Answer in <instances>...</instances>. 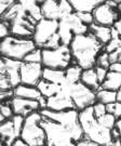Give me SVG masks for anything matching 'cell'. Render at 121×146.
<instances>
[{"label":"cell","mask_w":121,"mask_h":146,"mask_svg":"<svg viewBox=\"0 0 121 146\" xmlns=\"http://www.w3.org/2000/svg\"><path fill=\"white\" fill-rule=\"evenodd\" d=\"M84 86L93 90L95 93L101 89V84L97 78V75L95 72V68H90V69H84L81 75V80H80Z\"/></svg>","instance_id":"21"},{"label":"cell","mask_w":121,"mask_h":146,"mask_svg":"<svg viewBox=\"0 0 121 146\" xmlns=\"http://www.w3.org/2000/svg\"><path fill=\"white\" fill-rule=\"evenodd\" d=\"M99 121H100V123L104 128L106 129H108V130H112L114 128H116V123H117V119L116 117L114 115H111V114H105L104 116H102L101 118H99Z\"/></svg>","instance_id":"29"},{"label":"cell","mask_w":121,"mask_h":146,"mask_svg":"<svg viewBox=\"0 0 121 146\" xmlns=\"http://www.w3.org/2000/svg\"><path fill=\"white\" fill-rule=\"evenodd\" d=\"M79 122L85 140L101 146H112L114 140L111 136V130H108L101 125L94 115L93 106L80 110Z\"/></svg>","instance_id":"3"},{"label":"cell","mask_w":121,"mask_h":146,"mask_svg":"<svg viewBox=\"0 0 121 146\" xmlns=\"http://www.w3.org/2000/svg\"><path fill=\"white\" fill-rule=\"evenodd\" d=\"M41 13L43 19L60 22L65 16L74 13V10L67 0H47L41 1Z\"/></svg>","instance_id":"12"},{"label":"cell","mask_w":121,"mask_h":146,"mask_svg":"<svg viewBox=\"0 0 121 146\" xmlns=\"http://www.w3.org/2000/svg\"><path fill=\"white\" fill-rule=\"evenodd\" d=\"M69 48L74 63L83 70L94 68L100 54L104 51V46L91 33L76 36Z\"/></svg>","instance_id":"2"},{"label":"cell","mask_w":121,"mask_h":146,"mask_svg":"<svg viewBox=\"0 0 121 146\" xmlns=\"http://www.w3.org/2000/svg\"><path fill=\"white\" fill-rule=\"evenodd\" d=\"M109 70H110V72H115V73L121 74V62H117V63L111 64L110 67H109Z\"/></svg>","instance_id":"40"},{"label":"cell","mask_w":121,"mask_h":146,"mask_svg":"<svg viewBox=\"0 0 121 146\" xmlns=\"http://www.w3.org/2000/svg\"><path fill=\"white\" fill-rule=\"evenodd\" d=\"M67 90L78 111L91 107L96 103V93L87 86H84L81 81L73 84H68Z\"/></svg>","instance_id":"10"},{"label":"cell","mask_w":121,"mask_h":146,"mask_svg":"<svg viewBox=\"0 0 121 146\" xmlns=\"http://www.w3.org/2000/svg\"><path fill=\"white\" fill-rule=\"evenodd\" d=\"M67 84H68L62 86L63 89L58 94L47 99L46 110H53V111H64V110H76L74 102H73V100H71L68 93Z\"/></svg>","instance_id":"15"},{"label":"cell","mask_w":121,"mask_h":146,"mask_svg":"<svg viewBox=\"0 0 121 146\" xmlns=\"http://www.w3.org/2000/svg\"><path fill=\"white\" fill-rule=\"evenodd\" d=\"M112 146H121V137L118 139V140H116V141H114Z\"/></svg>","instance_id":"43"},{"label":"cell","mask_w":121,"mask_h":146,"mask_svg":"<svg viewBox=\"0 0 121 146\" xmlns=\"http://www.w3.org/2000/svg\"><path fill=\"white\" fill-rule=\"evenodd\" d=\"M14 98H15V95H14V90L0 91V100H1V103H8V102H11Z\"/></svg>","instance_id":"37"},{"label":"cell","mask_w":121,"mask_h":146,"mask_svg":"<svg viewBox=\"0 0 121 146\" xmlns=\"http://www.w3.org/2000/svg\"><path fill=\"white\" fill-rule=\"evenodd\" d=\"M117 11H118V13H119V15H120V17H121V1L119 2L118 7H117Z\"/></svg>","instance_id":"44"},{"label":"cell","mask_w":121,"mask_h":146,"mask_svg":"<svg viewBox=\"0 0 121 146\" xmlns=\"http://www.w3.org/2000/svg\"><path fill=\"white\" fill-rule=\"evenodd\" d=\"M37 88L40 91V93L42 94L43 98L49 99L51 96H54L55 94H58L63 89V87L60 86V84H53V82H50V81H47V80L42 79L41 81L39 82V84L37 86Z\"/></svg>","instance_id":"25"},{"label":"cell","mask_w":121,"mask_h":146,"mask_svg":"<svg viewBox=\"0 0 121 146\" xmlns=\"http://www.w3.org/2000/svg\"><path fill=\"white\" fill-rule=\"evenodd\" d=\"M23 62L27 63H41L42 64V49L36 48L34 51L27 55Z\"/></svg>","instance_id":"30"},{"label":"cell","mask_w":121,"mask_h":146,"mask_svg":"<svg viewBox=\"0 0 121 146\" xmlns=\"http://www.w3.org/2000/svg\"><path fill=\"white\" fill-rule=\"evenodd\" d=\"M73 64L74 58L68 46L42 50V65L44 68L66 70Z\"/></svg>","instance_id":"7"},{"label":"cell","mask_w":121,"mask_h":146,"mask_svg":"<svg viewBox=\"0 0 121 146\" xmlns=\"http://www.w3.org/2000/svg\"><path fill=\"white\" fill-rule=\"evenodd\" d=\"M22 62L1 56L0 60V91L14 90L21 84L20 68Z\"/></svg>","instance_id":"9"},{"label":"cell","mask_w":121,"mask_h":146,"mask_svg":"<svg viewBox=\"0 0 121 146\" xmlns=\"http://www.w3.org/2000/svg\"><path fill=\"white\" fill-rule=\"evenodd\" d=\"M9 36H11L10 23L1 20V22H0V38L2 40V39H5V38Z\"/></svg>","instance_id":"33"},{"label":"cell","mask_w":121,"mask_h":146,"mask_svg":"<svg viewBox=\"0 0 121 146\" xmlns=\"http://www.w3.org/2000/svg\"><path fill=\"white\" fill-rule=\"evenodd\" d=\"M93 110H94V115L95 117L99 119L102 116H104L105 114H107V110H106V105L100 102H96L93 105Z\"/></svg>","instance_id":"34"},{"label":"cell","mask_w":121,"mask_h":146,"mask_svg":"<svg viewBox=\"0 0 121 146\" xmlns=\"http://www.w3.org/2000/svg\"><path fill=\"white\" fill-rule=\"evenodd\" d=\"M111 28L116 31L117 34H118V36L120 37L121 39V17H119V20L114 24V26L111 27Z\"/></svg>","instance_id":"39"},{"label":"cell","mask_w":121,"mask_h":146,"mask_svg":"<svg viewBox=\"0 0 121 146\" xmlns=\"http://www.w3.org/2000/svg\"><path fill=\"white\" fill-rule=\"evenodd\" d=\"M41 127L46 132V146H77L84 140L77 110L53 111L40 110Z\"/></svg>","instance_id":"1"},{"label":"cell","mask_w":121,"mask_h":146,"mask_svg":"<svg viewBox=\"0 0 121 146\" xmlns=\"http://www.w3.org/2000/svg\"><path fill=\"white\" fill-rule=\"evenodd\" d=\"M11 146H28V145H27L26 143L23 141V140H21V139H17V140H16V141L14 142V143H13Z\"/></svg>","instance_id":"41"},{"label":"cell","mask_w":121,"mask_h":146,"mask_svg":"<svg viewBox=\"0 0 121 146\" xmlns=\"http://www.w3.org/2000/svg\"><path fill=\"white\" fill-rule=\"evenodd\" d=\"M78 16H79L80 21L88 27L94 24V17L92 13H78Z\"/></svg>","instance_id":"35"},{"label":"cell","mask_w":121,"mask_h":146,"mask_svg":"<svg viewBox=\"0 0 121 146\" xmlns=\"http://www.w3.org/2000/svg\"><path fill=\"white\" fill-rule=\"evenodd\" d=\"M25 118L19 115H14L11 119L1 122L0 125V135L1 142L5 146H11L14 142L21 137Z\"/></svg>","instance_id":"13"},{"label":"cell","mask_w":121,"mask_h":146,"mask_svg":"<svg viewBox=\"0 0 121 146\" xmlns=\"http://www.w3.org/2000/svg\"><path fill=\"white\" fill-rule=\"evenodd\" d=\"M37 21H35L32 16L24 10L22 5V10L13 21L10 22L11 35L20 38L32 39L35 28L37 25Z\"/></svg>","instance_id":"11"},{"label":"cell","mask_w":121,"mask_h":146,"mask_svg":"<svg viewBox=\"0 0 121 146\" xmlns=\"http://www.w3.org/2000/svg\"><path fill=\"white\" fill-rule=\"evenodd\" d=\"M43 65L41 63H27L22 62L20 68L21 84L37 87L43 79Z\"/></svg>","instance_id":"14"},{"label":"cell","mask_w":121,"mask_h":146,"mask_svg":"<svg viewBox=\"0 0 121 146\" xmlns=\"http://www.w3.org/2000/svg\"><path fill=\"white\" fill-rule=\"evenodd\" d=\"M102 0H69L75 13H93L102 3Z\"/></svg>","instance_id":"18"},{"label":"cell","mask_w":121,"mask_h":146,"mask_svg":"<svg viewBox=\"0 0 121 146\" xmlns=\"http://www.w3.org/2000/svg\"><path fill=\"white\" fill-rule=\"evenodd\" d=\"M96 102H100L105 105L111 104L117 102V92L114 91H108L101 88L96 92Z\"/></svg>","instance_id":"27"},{"label":"cell","mask_w":121,"mask_h":146,"mask_svg":"<svg viewBox=\"0 0 121 146\" xmlns=\"http://www.w3.org/2000/svg\"><path fill=\"white\" fill-rule=\"evenodd\" d=\"M37 48L32 39L20 38L15 36H9L2 39L0 42L1 56L23 62L29 53Z\"/></svg>","instance_id":"5"},{"label":"cell","mask_w":121,"mask_h":146,"mask_svg":"<svg viewBox=\"0 0 121 146\" xmlns=\"http://www.w3.org/2000/svg\"><path fill=\"white\" fill-rule=\"evenodd\" d=\"M95 72H96V75H97V78H99V81H100V84H102L104 82V80L106 79L107 77V74H108V69H106V68H103V67H100V66H95Z\"/></svg>","instance_id":"38"},{"label":"cell","mask_w":121,"mask_h":146,"mask_svg":"<svg viewBox=\"0 0 121 146\" xmlns=\"http://www.w3.org/2000/svg\"><path fill=\"white\" fill-rule=\"evenodd\" d=\"M41 120L40 111L32 113L25 118L20 139L28 146H46V132L41 127Z\"/></svg>","instance_id":"6"},{"label":"cell","mask_w":121,"mask_h":146,"mask_svg":"<svg viewBox=\"0 0 121 146\" xmlns=\"http://www.w3.org/2000/svg\"><path fill=\"white\" fill-rule=\"evenodd\" d=\"M21 5L24 10L32 16L35 21H41L43 19L41 13V1H32V0H21Z\"/></svg>","instance_id":"23"},{"label":"cell","mask_w":121,"mask_h":146,"mask_svg":"<svg viewBox=\"0 0 121 146\" xmlns=\"http://www.w3.org/2000/svg\"><path fill=\"white\" fill-rule=\"evenodd\" d=\"M92 14L94 17V23L106 27H112L120 17L117 9L111 8L110 5L106 3V1H103L93 11Z\"/></svg>","instance_id":"16"},{"label":"cell","mask_w":121,"mask_h":146,"mask_svg":"<svg viewBox=\"0 0 121 146\" xmlns=\"http://www.w3.org/2000/svg\"><path fill=\"white\" fill-rule=\"evenodd\" d=\"M106 110L108 114H111L116 117V119H121V103L115 102L111 104L106 105Z\"/></svg>","instance_id":"31"},{"label":"cell","mask_w":121,"mask_h":146,"mask_svg":"<svg viewBox=\"0 0 121 146\" xmlns=\"http://www.w3.org/2000/svg\"><path fill=\"white\" fill-rule=\"evenodd\" d=\"M89 33H91L104 47L106 44H108L111 41V39H112V37H111V27L102 26V25H99L96 23L89 26Z\"/></svg>","instance_id":"19"},{"label":"cell","mask_w":121,"mask_h":146,"mask_svg":"<svg viewBox=\"0 0 121 146\" xmlns=\"http://www.w3.org/2000/svg\"><path fill=\"white\" fill-rule=\"evenodd\" d=\"M14 95L16 98L32 100V101H38V102L43 98L37 87H29L25 84H20L19 87H16L14 89Z\"/></svg>","instance_id":"20"},{"label":"cell","mask_w":121,"mask_h":146,"mask_svg":"<svg viewBox=\"0 0 121 146\" xmlns=\"http://www.w3.org/2000/svg\"><path fill=\"white\" fill-rule=\"evenodd\" d=\"M117 102H120L121 103V88L117 92Z\"/></svg>","instance_id":"42"},{"label":"cell","mask_w":121,"mask_h":146,"mask_svg":"<svg viewBox=\"0 0 121 146\" xmlns=\"http://www.w3.org/2000/svg\"><path fill=\"white\" fill-rule=\"evenodd\" d=\"M13 116H14V113H13V110L11 107L10 102L1 103V105H0V123L11 119Z\"/></svg>","instance_id":"28"},{"label":"cell","mask_w":121,"mask_h":146,"mask_svg":"<svg viewBox=\"0 0 121 146\" xmlns=\"http://www.w3.org/2000/svg\"><path fill=\"white\" fill-rule=\"evenodd\" d=\"M15 3L14 0H0V17L5 15V12Z\"/></svg>","instance_id":"36"},{"label":"cell","mask_w":121,"mask_h":146,"mask_svg":"<svg viewBox=\"0 0 121 146\" xmlns=\"http://www.w3.org/2000/svg\"><path fill=\"white\" fill-rule=\"evenodd\" d=\"M43 80H47L53 84L64 86L68 84L66 80V75L65 70H60V69H51V68H44L43 69Z\"/></svg>","instance_id":"22"},{"label":"cell","mask_w":121,"mask_h":146,"mask_svg":"<svg viewBox=\"0 0 121 146\" xmlns=\"http://www.w3.org/2000/svg\"><path fill=\"white\" fill-rule=\"evenodd\" d=\"M32 40L40 49H56L62 46L58 35V22L42 19L36 25Z\"/></svg>","instance_id":"4"},{"label":"cell","mask_w":121,"mask_h":146,"mask_svg":"<svg viewBox=\"0 0 121 146\" xmlns=\"http://www.w3.org/2000/svg\"><path fill=\"white\" fill-rule=\"evenodd\" d=\"M10 105L13 110L14 115L22 116L24 118L32 115V113L41 110V106L38 101L21 99V98H16V96L10 102Z\"/></svg>","instance_id":"17"},{"label":"cell","mask_w":121,"mask_h":146,"mask_svg":"<svg viewBox=\"0 0 121 146\" xmlns=\"http://www.w3.org/2000/svg\"><path fill=\"white\" fill-rule=\"evenodd\" d=\"M101 88L108 91L118 92V90L121 88V74L109 70L104 82L101 84Z\"/></svg>","instance_id":"24"},{"label":"cell","mask_w":121,"mask_h":146,"mask_svg":"<svg viewBox=\"0 0 121 146\" xmlns=\"http://www.w3.org/2000/svg\"><path fill=\"white\" fill-rule=\"evenodd\" d=\"M82 72H83V69L80 67L79 65H77V64H75V63L73 65H70V66L65 70V75H66V80H67V82L70 84L80 82Z\"/></svg>","instance_id":"26"},{"label":"cell","mask_w":121,"mask_h":146,"mask_svg":"<svg viewBox=\"0 0 121 146\" xmlns=\"http://www.w3.org/2000/svg\"><path fill=\"white\" fill-rule=\"evenodd\" d=\"M89 33V27L80 21L77 13H71L58 22V35L62 46H70L76 36Z\"/></svg>","instance_id":"8"},{"label":"cell","mask_w":121,"mask_h":146,"mask_svg":"<svg viewBox=\"0 0 121 146\" xmlns=\"http://www.w3.org/2000/svg\"><path fill=\"white\" fill-rule=\"evenodd\" d=\"M96 66H100V67L106 68L109 70V67H110V61H109V53H107L106 51H103V52L100 54V56L96 61Z\"/></svg>","instance_id":"32"}]
</instances>
